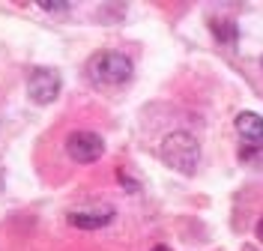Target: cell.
I'll use <instances>...</instances> for the list:
<instances>
[{
  "mask_svg": "<svg viewBox=\"0 0 263 251\" xmlns=\"http://www.w3.org/2000/svg\"><path fill=\"white\" fill-rule=\"evenodd\" d=\"M159 156L171 170H177L182 177H192L200 165V144L192 132L177 129V132H167L159 144Z\"/></svg>",
  "mask_w": 263,
  "mask_h": 251,
  "instance_id": "cell-1",
  "label": "cell"
},
{
  "mask_svg": "<svg viewBox=\"0 0 263 251\" xmlns=\"http://www.w3.org/2000/svg\"><path fill=\"white\" fill-rule=\"evenodd\" d=\"M239 159L246 162V165H254V167H263V144H242L239 147Z\"/></svg>",
  "mask_w": 263,
  "mask_h": 251,
  "instance_id": "cell-7",
  "label": "cell"
},
{
  "mask_svg": "<svg viewBox=\"0 0 263 251\" xmlns=\"http://www.w3.org/2000/svg\"><path fill=\"white\" fill-rule=\"evenodd\" d=\"M66 221L78 230H99V227H108L114 221V209L108 206H93V209H72Z\"/></svg>",
  "mask_w": 263,
  "mask_h": 251,
  "instance_id": "cell-5",
  "label": "cell"
},
{
  "mask_svg": "<svg viewBox=\"0 0 263 251\" xmlns=\"http://www.w3.org/2000/svg\"><path fill=\"white\" fill-rule=\"evenodd\" d=\"M236 132L242 134L246 141H251V144H260L263 141V117L254 114V111H242L236 117Z\"/></svg>",
  "mask_w": 263,
  "mask_h": 251,
  "instance_id": "cell-6",
  "label": "cell"
},
{
  "mask_svg": "<svg viewBox=\"0 0 263 251\" xmlns=\"http://www.w3.org/2000/svg\"><path fill=\"white\" fill-rule=\"evenodd\" d=\"M257 239H260V242H263V218H260V221H257Z\"/></svg>",
  "mask_w": 263,
  "mask_h": 251,
  "instance_id": "cell-9",
  "label": "cell"
},
{
  "mask_svg": "<svg viewBox=\"0 0 263 251\" xmlns=\"http://www.w3.org/2000/svg\"><path fill=\"white\" fill-rule=\"evenodd\" d=\"M120 180H123V185H126L129 191H138V183H132V180H129V173H126L123 167H120Z\"/></svg>",
  "mask_w": 263,
  "mask_h": 251,
  "instance_id": "cell-8",
  "label": "cell"
},
{
  "mask_svg": "<svg viewBox=\"0 0 263 251\" xmlns=\"http://www.w3.org/2000/svg\"><path fill=\"white\" fill-rule=\"evenodd\" d=\"M60 93V75L54 69H33L30 78H27V96L36 105H51Z\"/></svg>",
  "mask_w": 263,
  "mask_h": 251,
  "instance_id": "cell-4",
  "label": "cell"
},
{
  "mask_svg": "<svg viewBox=\"0 0 263 251\" xmlns=\"http://www.w3.org/2000/svg\"><path fill=\"white\" fill-rule=\"evenodd\" d=\"M149 251H171L167 245H156V248H149Z\"/></svg>",
  "mask_w": 263,
  "mask_h": 251,
  "instance_id": "cell-10",
  "label": "cell"
},
{
  "mask_svg": "<svg viewBox=\"0 0 263 251\" xmlns=\"http://www.w3.org/2000/svg\"><path fill=\"white\" fill-rule=\"evenodd\" d=\"M102 152H105V141L90 129H75L66 138V156L78 165H93L102 159Z\"/></svg>",
  "mask_w": 263,
  "mask_h": 251,
  "instance_id": "cell-3",
  "label": "cell"
},
{
  "mask_svg": "<svg viewBox=\"0 0 263 251\" xmlns=\"http://www.w3.org/2000/svg\"><path fill=\"white\" fill-rule=\"evenodd\" d=\"M132 60L120 51H96L90 60H87V78L102 87V90H111V87H123L132 78Z\"/></svg>",
  "mask_w": 263,
  "mask_h": 251,
  "instance_id": "cell-2",
  "label": "cell"
}]
</instances>
